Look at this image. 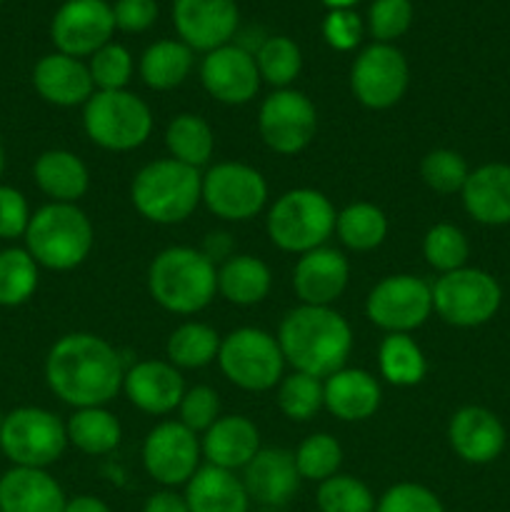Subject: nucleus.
Masks as SVG:
<instances>
[{
  "label": "nucleus",
  "instance_id": "obj_3",
  "mask_svg": "<svg viewBox=\"0 0 510 512\" xmlns=\"http://www.w3.org/2000/svg\"><path fill=\"white\" fill-rule=\"evenodd\" d=\"M148 293L168 313L195 315L218 293V268L200 248L173 245L160 250L150 263Z\"/></svg>",
  "mask_w": 510,
  "mask_h": 512
},
{
  "label": "nucleus",
  "instance_id": "obj_30",
  "mask_svg": "<svg viewBox=\"0 0 510 512\" xmlns=\"http://www.w3.org/2000/svg\"><path fill=\"white\" fill-rule=\"evenodd\" d=\"M270 288H273V273L255 255H233L218 268V293L240 308L263 303Z\"/></svg>",
  "mask_w": 510,
  "mask_h": 512
},
{
  "label": "nucleus",
  "instance_id": "obj_16",
  "mask_svg": "<svg viewBox=\"0 0 510 512\" xmlns=\"http://www.w3.org/2000/svg\"><path fill=\"white\" fill-rule=\"evenodd\" d=\"M115 15L108 0H65L53 15L50 38L58 53L90 58L113 40Z\"/></svg>",
  "mask_w": 510,
  "mask_h": 512
},
{
  "label": "nucleus",
  "instance_id": "obj_53",
  "mask_svg": "<svg viewBox=\"0 0 510 512\" xmlns=\"http://www.w3.org/2000/svg\"><path fill=\"white\" fill-rule=\"evenodd\" d=\"M63 512H113L105 500L95 498V495H78V498H70L65 503Z\"/></svg>",
  "mask_w": 510,
  "mask_h": 512
},
{
  "label": "nucleus",
  "instance_id": "obj_40",
  "mask_svg": "<svg viewBox=\"0 0 510 512\" xmlns=\"http://www.w3.org/2000/svg\"><path fill=\"white\" fill-rule=\"evenodd\" d=\"M423 258L440 275L453 273L468 265L470 243L458 225L435 223L423 238Z\"/></svg>",
  "mask_w": 510,
  "mask_h": 512
},
{
  "label": "nucleus",
  "instance_id": "obj_51",
  "mask_svg": "<svg viewBox=\"0 0 510 512\" xmlns=\"http://www.w3.org/2000/svg\"><path fill=\"white\" fill-rule=\"evenodd\" d=\"M143 512H190V508L188 503H185L183 495L165 488V490H158V493H153L148 500H145Z\"/></svg>",
  "mask_w": 510,
  "mask_h": 512
},
{
  "label": "nucleus",
  "instance_id": "obj_57",
  "mask_svg": "<svg viewBox=\"0 0 510 512\" xmlns=\"http://www.w3.org/2000/svg\"><path fill=\"white\" fill-rule=\"evenodd\" d=\"M0 423H3V415H0Z\"/></svg>",
  "mask_w": 510,
  "mask_h": 512
},
{
  "label": "nucleus",
  "instance_id": "obj_29",
  "mask_svg": "<svg viewBox=\"0 0 510 512\" xmlns=\"http://www.w3.org/2000/svg\"><path fill=\"white\" fill-rule=\"evenodd\" d=\"M33 178L50 203H78L90 188L88 165L63 148L40 153L33 165Z\"/></svg>",
  "mask_w": 510,
  "mask_h": 512
},
{
  "label": "nucleus",
  "instance_id": "obj_8",
  "mask_svg": "<svg viewBox=\"0 0 510 512\" xmlns=\"http://www.w3.org/2000/svg\"><path fill=\"white\" fill-rule=\"evenodd\" d=\"M68 445L65 423L45 408L23 405L0 423V450L15 468L48 470L63 458Z\"/></svg>",
  "mask_w": 510,
  "mask_h": 512
},
{
  "label": "nucleus",
  "instance_id": "obj_25",
  "mask_svg": "<svg viewBox=\"0 0 510 512\" xmlns=\"http://www.w3.org/2000/svg\"><path fill=\"white\" fill-rule=\"evenodd\" d=\"M208 465L238 473L260 450V430L245 415H220L200 438Z\"/></svg>",
  "mask_w": 510,
  "mask_h": 512
},
{
  "label": "nucleus",
  "instance_id": "obj_50",
  "mask_svg": "<svg viewBox=\"0 0 510 512\" xmlns=\"http://www.w3.org/2000/svg\"><path fill=\"white\" fill-rule=\"evenodd\" d=\"M113 15L115 28L123 33H143L158 18V3L155 0H115Z\"/></svg>",
  "mask_w": 510,
  "mask_h": 512
},
{
  "label": "nucleus",
  "instance_id": "obj_1",
  "mask_svg": "<svg viewBox=\"0 0 510 512\" xmlns=\"http://www.w3.org/2000/svg\"><path fill=\"white\" fill-rule=\"evenodd\" d=\"M123 378L118 350L93 333L63 335L45 358V383L75 410L105 408L123 390Z\"/></svg>",
  "mask_w": 510,
  "mask_h": 512
},
{
  "label": "nucleus",
  "instance_id": "obj_14",
  "mask_svg": "<svg viewBox=\"0 0 510 512\" xmlns=\"http://www.w3.org/2000/svg\"><path fill=\"white\" fill-rule=\"evenodd\" d=\"M408 83V60L390 43H373L363 48L350 68V90L355 100L370 110H388L398 105Z\"/></svg>",
  "mask_w": 510,
  "mask_h": 512
},
{
  "label": "nucleus",
  "instance_id": "obj_52",
  "mask_svg": "<svg viewBox=\"0 0 510 512\" xmlns=\"http://www.w3.org/2000/svg\"><path fill=\"white\" fill-rule=\"evenodd\" d=\"M200 253H203L205 258L210 260V263L223 265L225 260L233 258V255H235L233 253V240H230V235L223 233V230H218V233H208V238H205Z\"/></svg>",
  "mask_w": 510,
  "mask_h": 512
},
{
  "label": "nucleus",
  "instance_id": "obj_7",
  "mask_svg": "<svg viewBox=\"0 0 510 512\" xmlns=\"http://www.w3.org/2000/svg\"><path fill=\"white\" fill-rule=\"evenodd\" d=\"M83 128L98 148L128 153L148 143L153 113L148 103L130 90H95L83 105Z\"/></svg>",
  "mask_w": 510,
  "mask_h": 512
},
{
  "label": "nucleus",
  "instance_id": "obj_27",
  "mask_svg": "<svg viewBox=\"0 0 510 512\" xmlns=\"http://www.w3.org/2000/svg\"><path fill=\"white\" fill-rule=\"evenodd\" d=\"M65 498L58 480L43 468H10L0 478V512H63Z\"/></svg>",
  "mask_w": 510,
  "mask_h": 512
},
{
  "label": "nucleus",
  "instance_id": "obj_58",
  "mask_svg": "<svg viewBox=\"0 0 510 512\" xmlns=\"http://www.w3.org/2000/svg\"><path fill=\"white\" fill-rule=\"evenodd\" d=\"M0 3H3V0H0Z\"/></svg>",
  "mask_w": 510,
  "mask_h": 512
},
{
  "label": "nucleus",
  "instance_id": "obj_43",
  "mask_svg": "<svg viewBox=\"0 0 510 512\" xmlns=\"http://www.w3.org/2000/svg\"><path fill=\"white\" fill-rule=\"evenodd\" d=\"M468 175L470 168L458 150L435 148L420 160V178L430 190L440 195L460 193Z\"/></svg>",
  "mask_w": 510,
  "mask_h": 512
},
{
  "label": "nucleus",
  "instance_id": "obj_31",
  "mask_svg": "<svg viewBox=\"0 0 510 512\" xmlns=\"http://www.w3.org/2000/svg\"><path fill=\"white\" fill-rule=\"evenodd\" d=\"M140 78L153 90H173L193 70V50L183 40H158L140 55Z\"/></svg>",
  "mask_w": 510,
  "mask_h": 512
},
{
  "label": "nucleus",
  "instance_id": "obj_4",
  "mask_svg": "<svg viewBox=\"0 0 510 512\" xmlns=\"http://www.w3.org/2000/svg\"><path fill=\"white\" fill-rule=\"evenodd\" d=\"M95 243V228L78 203H48L30 215L25 250L40 268L75 270L88 260Z\"/></svg>",
  "mask_w": 510,
  "mask_h": 512
},
{
  "label": "nucleus",
  "instance_id": "obj_5",
  "mask_svg": "<svg viewBox=\"0 0 510 512\" xmlns=\"http://www.w3.org/2000/svg\"><path fill=\"white\" fill-rule=\"evenodd\" d=\"M203 173L173 158L143 165L130 185V200L145 220L178 225L195 213L203 198Z\"/></svg>",
  "mask_w": 510,
  "mask_h": 512
},
{
  "label": "nucleus",
  "instance_id": "obj_21",
  "mask_svg": "<svg viewBox=\"0 0 510 512\" xmlns=\"http://www.w3.org/2000/svg\"><path fill=\"white\" fill-rule=\"evenodd\" d=\"M350 280V263L340 250L315 248L300 255L293 268V290L300 305L333 308L335 300L345 293Z\"/></svg>",
  "mask_w": 510,
  "mask_h": 512
},
{
  "label": "nucleus",
  "instance_id": "obj_38",
  "mask_svg": "<svg viewBox=\"0 0 510 512\" xmlns=\"http://www.w3.org/2000/svg\"><path fill=\"white\" fill-rule=\"evenodd\" d=\"M255 65H258L260 80L273 85L275 90L290 88L303 68V53L298 43L285 35H270L255 48Z\"/></svg>",
  "mask_w": 510,
  "mask_h": 512
},
{
  "label": "nucleus",
  "instance_id": "obj_10",
  "mask_svg": "<svg viewBox=\"0 0 510 512\" xmlns=\"http://www.w3.org/2000/svg\"><path fill=\"white\" fill-rule=\"evenodd\" d=\"M218 365L235 388L265 393L283 380L285 358L278 338L268 330L238 328L220 340Z\"/></svg>",
  "mask_w": 510,
  "mask_h": 512
},
{
  "label": "nucleus",
  "instance_id": "obj_2",
  "mask_svg": "<svg viewBox=\"0 0 510 512\" xmlns=\"http://www.w3.org/2000/svg\"><path fill=\"white\" fill-rule=\"evenodd\" d=\"M278 345L293 370L325 380L345 368L353 350L350 323L333 308L298 305L280 320Z\"/></svg>",
  "mask_w": 510,
  "mask_h": 512
},
{
  "label": "nucleus",
  "instance_id": "obj_17",
  "mask_svg": "<svg viewBox=\"0 0 510 512\" xmlns=\"http://www.w3.org/2000/svg\"><path fill=\"white\" fill-rule=\"evenodd\" d=\"M200 83L218 103L245 105L258 95L263 80L255 65V55L243 45L228 43L205 53L200 63Z\"/></svg>",
  "mask_w": 510,
  "mask_h": 512
},
{
  "label": "nucleus",
  "instance_id": "obj_37",
  "mask_svg": "<svg viewBox=\"0 0 510 512\" xmlns=\"http://www.w3.org/2000/svg\"><path fill=\"white\" fill-rule=\"evenodd\" d=\"M40 283V265L25 248L0 250V305L18 308L28 303Z\"/></svg>",
  "mask_w": 510,
  "mask_h": 512
},
{
  "label": "nucleus",
  "instance_id": "obj_36",
  "mask_svg": "<svg viewBox=\"0 0 510 512\" xmlns=\"http://www.w3.org/2000/svg\"><path fill=\"white\" fill-rule=\"evenodd\" d=\"M220 335L218 330L210 328L208 323H198V320H188V323L178 325L170 333L165 353H168V363L175 368L185 370H200L218 360L220 350Z\"/></svg>",
  "mask_w": 510,
  "mask_h": 512
},
{
  "label": "nucleus",
  "instance_id": "obj_45",
  "mask_svg": "<svg viewBox=\"0 0 510 512\" xmlns=\"http://www.w3.org/2000/svg\"><path fill=\"white\" fill-rule=\"evenodd\" d=\"M413 23L410 0H375L368 10V30L375 43H390L408 33Z\"/></svg>",
  "mask_w": 510,
  "mask_h": 512
},
{
  "label": "nucleus",
  "instance_id": "obj_48",
  "mask_svg": "<svg viewBox=\"0 0 510 512\" xmlns=\"http://www.w3.org/2000/svg\"><path fill=\"white\" fill-rule=\"evenodd\" d=\"M323 38L340 53L355 50L363 40V20L355 10H330L323 20Z\"/></svg>",
  "mask_w": 510,
  "mask_h": 512
},
{
  "label": "nucleus",
  "instance_id": "obj_49",
  "mask_svg": "<svg viewBox=\"0 0 510 512\" xmlns=\"http://www.w3.org/2000/svg\"><path fill=\"white\" fill-rule=\"evenodd\" d=\"M30 205L18 188L0 183V240L25 238L30 223Z\"/></svg>",
  "mask_w": 510,
  "mask_h": 512
},
{
  "label": "nucleus",
  "instance_id": "obj_20",
  "mask_svg": "<svg viewBox=\"0 0 510 512\" xmlns=\"http://www.w3.org/2000/svg\"><path fill=\"white\" fill-rule=\"evenodd\" d=\"M240 480L248 490L250 503L273 510L285 508L303 483L295 468V455L285 448H260L258 455L243 468Z\"/></svg>",
  "mask_w": 510,
  "mask_h": 512
},
{
  "label": "nucleus",
  "instance_id": "obj_19",
  "mask_svg": "<svg viewBox=\"0 0 510 512\" xmlns=\"http://www.w3.org/2000/svg\"><path fill=\"white\" fill-rule=\"evenodd\" d=\"M448 443L453 453L468 465H488L503 455L508 433L493 410L465 405L455 410L448 423Z\"/></svg>",
  "mask_w": 510,
  "mask_h": 512
},
{
  "label": "nucleus",
  "instance_id": "obj_11",
  "mask_svg": "<svg viewBox=\"0 0 510 512\" xmlns=\"http://www.w3.org/2000/svg\"><path fill=\"white\" fill-rule=\"evenodd\" d=\"M205 208L220 220L245 223L268 203V183L263 173L245 163H215L203 173Z\"/></svg>",
  "mask_w": 510,
  "mask_h": 512
},
{
  "label": "nucleus",
  "instance_id": "obj_33",
  "mask_svg": "<svg viewBox=\"0 0 510 512\" xmlns=\"http://www.w3.org/2000/svg\"><path fill=\"white\" fill-rule=\"evenodd\" d=\"M68 443L85 455H108L123 440L120 420L105 408H78L65 423Z\"/></svg>",
  "mask_w": 510,
  "mask_h": 512
},
{
  "label": "nucleus",
  "instance_id": "obj_6",
  "mask_svg": "<svg viewBox=\"0 0 510 512\" xmlns=\"http://www.w3.org/2000/svg\"><path fill=\"white\" fill-rule=\"evenodd\" d=\"M335 220L338 213L328 195L315 188H293L270 205L265 230L275 248L305 255L333 238Z\"/></svg>",
  "mask_w": 510,
  "mask_h": 512
},
{
  "label": "nucleus",
  "instance_id": "obj_32",
  "mask_svg": "<svg viewBox=\"0 0 510 512\" xmlns=\"http://www.w3.org/2000/svg\"><path fill=\"white\" fill-rule=\"evenodd\" d=\"M165 145L170 158L200 170L210 163L215 150V133L205 118L195 113H180L165 128Z\"/></svg>",
  "mask_w": 510,
  "mask_h": 512
},
{
  "label": "nucleus",
  "instance_id": "obj_15",
  "mask_svg": "<svg viewBox=\"0 0 510 512\" xmlns=\"http://www.w3.org/2000/svg\"><path fill=\"white\" fill-rule=\"evenodd\" d=\"M200 438L180 420H163L143 440V468L163 488L188 485L200 470Z\"/></svg>",
  "mask_w": 510,
  "mask_h": 512
},
{
  "label": "nucleus",
  "instance_id": "obj_41",
  "mask_svg": "<svg viewBox=\"0 0 510 512\" xmlns=\"http://www.w3.org/2000/svg\"><path fill=\"white\" fill-rule=\"evenodd\" d=\"M293 455L300 478L318 485L323 483V480L338 475L340 465H343V448H340L338 440L328 433H315L310 435V438H305Z\"/></svg>",
  "mask_w": 510,
  "mask_h": 512
},
{
  "label": "nucleus",
  "instance_id": "obj_18",
  "mask_svg": "<svg viewBox=\"0 0 510 512\" xmlns=\"http://www.w3.org/2000/svg\"><path fill=\"white\" fill-rule=\"evenodd\" d=\"M173 23L193 53H210L233 40L240 13L235 0H173Z\"/></svg>",
  "mask_w": 510,
  "mask_h": 512
},
{
  "label": "nucleus",
  "instance_id": "obj_35",
  "mask_svg": "<svg viewBox=\"0 0 510 512\" xmlns=\"http://www.w3.org/2000/svg\"><path fill=\"white\" fill-rule=\"evenodd\" d=\"M335 233L345 248L355 253H370L388 238V215L368 200L345 205L335 220Z\"/></svg>",
  "mask_w": 510,
  "mask_h": 512
},
{
  "label": "nucleus",
  "instance_id": "obj_54",
  "mask_svg": "<svg viewBox=\"0 0 510 512\" xmlns=\"http://www.w3.org/2000/svg\"><path fill=\"white\" fill-rule=\"evenodd\" d=\"M330 10H353V5H358L360 0H323Z\"/></svg>",
  "mask_w": 510,
  "mask_h": 512
},
{
  "label": "nucleus",
  "instance_id": "obj_34",
  "mask_svg": "<svg viewBox=\"0 0 510 512\" xmlns=\"http://www.w3.org/2000/svg\"><path fill=\"white\" fill-rule=\"evenodd\" d=\"M380 375L395 388H413L423 383L428 360L423 348L408 333H388L378 348Z\"/></svg>",
  "mask_w": 510,
  "mask_h": 512
},
{
  "label": "nucleus",
  "instance_id": "obj_42",
  "mask_svg": "<svg viewBox=\"0 0 510 512\" xmlns=\"http://www.w3.org/2000/svg\"><path fill=\"white\" fill-rule=\"evenodd\" d=\"M315 503L320 512H375L378 500L363 480L338 473L318 485Z\"/></svg>",
  "mask_w": 510,
  "mask_h": 512
},
{
  "label": "nucleus",
  "instance_id": "obj_28",
  "mask_svg": "<svg viewBox=\"0 0 510 512\" xmlns=\"http://www.w3.org/2000/svg\"><path fill=\"white\" fill-rule=\"evenodd\" d=\"M190 512H250V498L243 480L215 465H200L185 485Z\"/></svg>",
  "mask_w": 510,
  "mask_h": 512
},
{
  "label": "nucleus",
  "instance_id": "obj_47",
  "mask_svg": "<svg viewBox=\"0 0 510 512\" xmlns=\"http://www.w3.org/2000/svg\"><path fill=\"white\" fill-rule=\"evenodd\" d=\"M180 423L193 430L195 435L205 433L220 418V398L210 385L185 388L183 400L178 405Z\"/></svg>",
  "mask_w": 510,
  "mask_h": 512
},
{
  "label": "nucleus",
  "instance_id": "obj_23",
  "mask_svg": "<svg viewBox=\"0 0 510 512\" xmlns=\"http://www.w3.org/2000/svg\"><path fill=\"white\" fill-rule=\"evenodd\" d=\"M33 88L45 103L58 108H75L85 105L95 93L88 63L65 53H50L35 63Z\"/></svg>",
  "mask_w": 510,
  "mask_h": 512
},
{
  "label": "nucleus",
  "instance_id": "obj_13",
  "mask_svg": "<svg viewBox=\"0 0 510 512\" xmlns=\"http://www.w3.org/2000/svg\"><path fill=\"white\" fill-rule=\"evenodd\" d=\"M258 130L273 153L298 155L318 133V110L300 90H273L258 110Z\"/></svg>",
  "mask_w": 510,
  "mask_h": 512
},
{
  "label": "nucleus",
  "instance_id": "obj_56",
  "mask_svg": "<svg viewBox=\"0 0 510 512\" xmlns=\"http://www.w3.org/2000/svg\"><path fill=\"white\" fill-rule=\"evenodd\" d=\"M258 512H280V510H273V508H263V510H258Z\"/></svg>",
  "mask_w": 510,
  "mask_h": 512
},
{
  "label": "nucleus",
  "instance_id": "obj_22",
  "mask_svg": "<svg viewBox=\"0 0 510 512\" xmlns=\"http://www.w3.org/2000/svg\"><path fill=\"white\" fill-rule=\"evenodd\" d=\"M123 393L143 413L168 415L183 400L185 380L168 360H140L125 368Z\"/></svg>",
  "mask_w": 510,
  "mask_h": 512
},
{
  "label": "nucleus",
  "instance_id": "obj_46",
  "mask_svg": "<svg viewBox=\"0 0 510 512\" xmlns=\"http://www.w3.org/2000/svg\"><path fill=\"white\" fill-rule=\"evenodd\" d=\"M375 512H445V505L425 485L395 483L380 495Z\"/></svg>",
  "mask_w": 510,
  "mask_h": 512
},
{
  "label": "nucleus",
  "instance_id": "obj_39",
  "mask_svg": "<svg viewBox=\"0 0 510 512\" xmlns=\"http://www.w3.org/2000/svg\"><path fill=\"white\" fill-rule=\"evenodd\" d=\"M275 398H278V408L285 418L295 420V423H308L318 415L320 408H325L323 380L293 370L290 375H283Z\"/></svg>",
  "mask_w": 510,
  "mask_h": 512
},
{
  "label": "nucleus",
  "instance_id": "obj_12",
  "mask_svg": "<svg viewBox=\"0 0 510 512\" xmlns=\"http://www.w3.org/2000/svg\"><path fill=\"white\" fill-rule=\"evenodd\" d=\"M365 315L385 333H413L433 315V285L423 278L388 275L368 293Z\"/></svg>",
  "mask_w": 510,
  "mask_h": 512
},
{
  "label": "nucleus",
  "instance_id": "obj_55",
  "mask_svg": "<svg viewBox=\"0 0 510 512\" xmlns=\"http://www.w3.org/2000/svg\"><path fill=\"white\" fill-rule=\"evenodd\" d=\"M3 173H5V145L3 140H0V178H3Z\"/></svg>",
  "mask_w": 510,
  "mask_h": 512
},
{
  "label": "nucleus",
  "instance_id": "obj_9",
  "mask_svg": "<svg viewBox=\"0 0 510 512\" xmlns=\"http://www.w3.org/2000/svg\"><path fill=\"white\" fill-rule=\"evenodd\" d=\"M503 288L483 268L453 270L433 283V313L453 328H480L498 315Z\"/></svg>",
  "mask_w": 510,
  "mask_h": 512
},
{
  "label": "nucleus",
  "instance_id": "obj_26",
  "mask_svg": "<svg viewBox=\"0 0 510 512\" xmlns=\"http://www.w3.org/2000/svg\"><path fill=\"white\" fill-rule=\"evenodd\" d=\"M323 400L328 413L343 423H363L378 413L383 390L368 370L340 368L323 380Z\"/></svg>",
  "mask_w": 510,
  "mask_h": 512
},
{
  "label": "nucleus",
  "instance_id": "obj_24",
  "mask_svg": "<svg viewBox=\"0 0 510 512\" xmlns=\"http://www.w3.org/2000/svg\"><path fill=\"white\" fill-rule=\"evenodd\" d=\"M463 208L475 223L488 228L510 225V165L485 163L470 170L463 190Z\"/></svg>",
  "mask_w": 510,
  "mask_h": 512
},
{
  "label": "nucleus",
  "instance_id": "obj_44",
  "mask_svg": "<svg viewBox=\"0 0 510 512\" xmlns=\"http://www.w3.org/2000/svg\"><path fill=\"white\" fill-rule=\"evenodd\" d=\"M90 78L98 90H125V85L133 78V55L125 45L113 43L90 55Z\"/></svg>",
  "mask_w": 510,
  "mask_h": 512
}]
</instances>
